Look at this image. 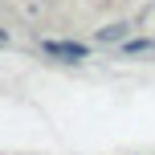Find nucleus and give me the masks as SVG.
Segmentation results:
<instances>
[{"instance_id": "1", "label": "nucleus", "mask_w": 155, "mask_h": 155, "mask_svg": "<svg viewBox=\"0 0 155 155\" xmlns=\"http://www.w3.org/2000/svg\"><path fill=\"white\" fill-rule=\"evenodd\" d=\"M41 53H45V57H57V61H86L90 49L78 45V41H41Z\"/></svg>"}, {"instance_id": "2", "label": "nucleus", "mask_w": 155, "mask_h": 155, "mask_svg": "<svg viewBox=\"0 0 155 155\" xmlns=\"http://www.w3.org/2000/svg\"><path fill=\"white\" fill-rule=\"evenodd\" d=\"M127 37V25H110V29H98V41L110 45V41H123Z\"/></svg>"}, {"instance_id": "3", "label": "nucleus", "mask_w": 155, "mask_h": 155, "mask_svg": "<svg viewBox=\"0 0 155 155\" xmlns=\"http://www.w3.org/2000/svg\"><path fill=\"white\" fill-rule=\"evenodd\" d=\"M147 49H151V41H127L123 53H147Z\"/></svg>"}, {"instance_id": "4", "label": "nucleus", "mask_w": 155, "mask_h": 155, "mask_svg": "<svg viewBox=\"0 0 155 155\" xmlns=\"http://www.w3.org/2000/svg\"><path fill=\"white\" fill-rule=\"evenodd\" d=\"M4 45H8V37H4V33H0V49H4Z\"/></svg>"}]
</instances>
